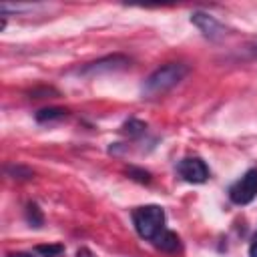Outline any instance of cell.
Returning a JSON list of instances; mask_svg holds the SVG:
<instances>
[{"mask_svg":"<svg viewBox=\"0 0 257 257\" xmlns=\"http://www.w3.org/2000/svg\"><path fill=\"white\" fill-rule=\"evenodd\" d=\"M249 257H257V231H255V235L249 243Z\"/></svg>","mask_w":257,"mask_h":257,"instance_id":"obj_14","label":"cell"},{"mask_svg":"<svg viewBox=\"0 0 257 257\" xmlns=\"http://www.w3.org/2000/svg\"><path fill=\"white\" fill-rule=\"evenodd\" d=\"M153 243H155L157 249H161V251H165V253H175V251L181 247L177 233L167 231V229H163V231L153 239Z\"/></svg>","mask_w":257,"mask_h":257,"instance_id":"obj_7","label":"cell"},{"mask_svg":"<svg viewBox=\"0 0 257 257\" xmlns=\"http://www.w3.org/2000/svg\"><path fill=\"white\" fill-rule=\"evenodd\" d=\"M126 64H131V58H128V56H124V54H108V56H102V58H98V60H92V62L84 64L78 72H80L82 76H96V74L120 70V68H124Z\"/></svg>","mask_w":257,"mask_h":257,"instance_id":"obj_4","label":"cell"},{"mask_svg":"<svg viewBox=\"0 0 257 257\" xmlns=\"http://www.w3.org/2000/svg\"><path fill=\"white\" fill-rule=\"evenodd\" d=\"M34 251L42 257H58L64 251V247L62 245H36Z\"/></svg>","mask_w":257,"mask_h":257,"instance_id":"obj_12","label":"cell"},{"mask_svg":"<svg viewBox=\"0 0 257 257\" xmlns=\"http://www.w3.org/2000/svg\"><path fill=\"white\" fill-rule=\"evenodd\" d=\"M133 225L143 239H155L165 229V211L159 205H145L133 211Z\"/></svg>","mask_w":257,"mask_h":257,"instance_id":"obj_2","label":"cell"},{"mask_svg":"<svg viewBox=\"0 0 257 257\" xmlns=\"http://www.w3.org/2000/svg\"><path fill=\"white\" fill-rule=\"evenodd\" d=\"M257 197V169H249L229 187V199L235 205H247Z\"/></svg>","mask_w":257,"mask_h":257,"instance_id":"obj_3","label":"cell"},{"mask_svg":"<svg viewBox=\"0 0 257 257\" xmlns=\"http://www.w3.org/2000/svg\"><path fill=\"white\" fill-rule=\"evenodd\" d=\"M66 116H68V110H66V108H60V106L40 108V110L34 114V118H36L38 122H42V124H46V122H56V120H62V118H66Z\"/></svg>","mask_w":257,"mask_h":257,"instance_id":"obj_8","label":"cell"},{"mask_svg":"<svg viewBox=\"0 0 257 257\" xmlns=\"http://www.w3.org/2000/svg\"><path fill=\"white\" fill-rule=\"evenodd\" d=\"M6 173H8L12 179H18V181H26V179H30V177L34 175L28 167H22V165H8V167H6Z\"/></svg>","mask_w":257,"mask_h":257,"instance_id":"obj_10","label":"cell"},{"mask_svg":"<svg viewBox=\"0 0 257 257\" xmlns=\"http://www.w3.org/2000/svg\"><path fill=\"white\" fill-rule=\"evenodd\" d=\"M126 175L133 179V181H139V183H151V173L145 171V169H137V167H131L126 171Z\"/></svg>","mask_w":257,"mask_h":257,"instance_id":"obj_13","label":"cell"},{"mask_svg":"<svg viewBox=\"0 0 257 257\" xmlns=\"http://www.w3.org/2000/svg\"><path fill=\"white\" fill-rule=\"evenodd\" d=\"M145 128H147V124H145L143 120H137V118H128V120L122 124V131L128 133L131 137H139V135H143Z\"/></svg>","mask_w":257,"mask_h":257,"instance_id":"obj_11","label":"cell"},{"mask_svg":"<svg viewBox=\"0 0 257 257\" xmlns=\"http://www.w3.org/2000/svg\"><path fill=\"white\" fill-rule=\"evenodd\" d=\"M76 257H92V255H90V251H86V249H80V251L76 253Z\"/></svg>","mask_w":257,"mask_h":257,"instance_id":"obj_16","label":"cell"},{"mask_svg":"<svg viewBox=\"0 0 257 257\" xmlns=\"http://www.w3.org/2000/svg\"><path fill=\"white\" fill-rule=\"evenodd\" d=\"M24 215H26V221H28L30 227H40L44 223V217H42V213H40V209H38L36 203H28Z\"/></svg>","mask_w":257,"mask_h":257,"instance_id":"obj_9","label":"cell"},{"mask_svg":"<svg viewBox=\"0 0 257 257\" xmlns=\"http://www.w3.org/2000/svg\"><path fill=\"white\" fill-rule=\"evenodd\" d=\"M6 257H32V253H22V251H18V253H10V255H6Z\"/></svg>","mask_w":257,"mask_h":257,"instance_id":"obj_15","label":"cell"},{"mask_svg":"<svg viewBox=\"0 0 257 257\" xmlns=\"http://www.w3.org/2000/svg\"><path fill=\"white\" fill-rule=\"evenodd\" d=\"M191 22H193V24L201 30V34H203L205 38H209V40H221V38L227 36V28H225L215 16H211V14H207V12H201V10L193 12V14H191Z\"/></svg>","mask_w":257,"mask_h":257,"instance_id":"obj_5","label":"cell"},{"mask_svg":"<svg viewBox=\"0 0 257 257\" xmlns=\"http://www.w3.org/2000/svg\"><path fill=\"white\" fill-rule=\"evenodd\" d=\"M177 171H179V175L187 183L199 185V183H205L209 179V169H207V165L199 157H187V159H183L177 165Z\"/></svg>","mask_w":257,"mask_h":257,"instance_id":"obj_6","label":"cell"},{"mask_svg":"<svg viewBox=\"0 0 257 257\" xmlns=\"http://www.w3.org/2000/svg\"><path fill=\"white\" fill-rule=\"evenodd\" d=\"M189 72V66L183 64V62H169V64H163L159 66L155 72H151L143 86H141V92L145 98H157V96H163L167 94L171 88H175Z\"/></svg>","mask_w":257,"mask_h":257,"instance_id":"obj_1","label":"cell"}]
</instances>
